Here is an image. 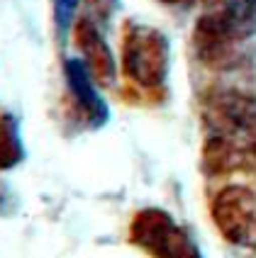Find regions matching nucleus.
<instances>
[{
	"label": "nucleus",
	"mask_w": 256,
	"mask_h": 258,
	"mask_svg": "<svg viewBox=\"0 0 256 258\" xmlns=\"http://www.w3.org/2000/svg\"><path fill=\"white\" fill-rule=\"evenodd\" d=\"M246 151L256 161V117H254V122H251V127H249V132H246Z\"/></svg>",
	"instance_id": "obj_9"
},
{
	"label": "nucleus",
	"mask_w": 256,
	"mask_h": 258,
	"mask_svg": "<svg viewBox=\"0 0 256 258\" xmlns=\"http://www.w3.org/2000/svg\"><path fill=\"white\" fill-rule=\"evenodd\" d=\"M81 0H52V8H54V25H57L59 37L69 34L73 29V17L78 10Z\"/></svg>",
	"instance_id": "obj_8"
},
{
	"label": "nucleus",
	"mask_w": 256,
	"mask_h": 258,
	"mask_svg": "<svg viewBox=\"0 0 256 258\" xmlns=\"http://www.w3.org/2000/svg\"><path fill=\"white\" fill-rule=\"evenodd\" d=\"M129 244L151 258H202L188 231L164 210L146 207L132 217L127 234Z\"/></svg>",
	"instance_id": "obj_3"
},
{
	"label": "nucleus",
	"mask_w": 256,
	"mask_h": 258,
	"mask_svg": "<svg viewBox=\"0 0 256 258\" xmlns=\"http://www.w3.org/2000/svg\"><path fill=\"white\" fill-rule=\"evenodd\" d=\"M210 215L222 239L256 251V192L246 185H225L210 202Z\"/></svg>",
	"instance_id": "obj_4"
},
{
	"label": "nucleus",
	"mask_w": 256,
	"mask_h": 258,
	"mask_svg": "<svg viewBox=\"0 0 256 258\" xmlns=\"http://www.w3.org/2000/svg\"><path fill=\"white\" fill-rule=\"evenodd\" d=\"M73 39L78 44L81 54H83V63L93 76V81L98 86H115L117 78V63L115 56L108 46V39L103 34L100 25H95L90 17H81L73 25Z\"/></svg>",
	"instance_id": "obj_5"
},
{
	"label": "nucleus",
	"mask_w": 256,
	"mask_h": 258,
	"mask_svg": "<svg viewBox=\"0 0 256 258\" xmlns=\"http://www.w3.org/2000/svg\"><path fill=\"white\" fill-rule=\"evenodd\" d=\"M64 76H66V88L71 95L73 110L83 117L88 127H103L108 119V105L100 98L98 86L88 71V66L78 58H71L64 63Z\"/></svg>",
	"instance_id": "obj_6"
},
{
	"label": "nucleus",
	"mask_w": 256,
	"mask_h": 258,
	"mask_svg": "<svg viewBox=\"0 0 256 258\" xmlns=\"http://www.w3.org/2000/svg\"><path fill=\"white\" fill-rule=\"evenodd\" d=\"M169 39L161 29L127 22L120 44V69L134 88L144 93L164 90L169 76Z\"/></svg>",
	"instance_id": "obj_2"
},
{
	"label": "nucleus",
	"mask_w": 256,
	"mask_h": 258,
	"mask_svg": "<svg viewBox=\"0 0 256 258\" xmlns=\"http://www.w3.org/2000/svg\"><path fill=\"white\" fill-rule=\"evenodd\" d=\"M256 34V0H227L195 25V49L202 63L225 69L237 58L239 44Z\"/></svg>",
	"instance_id": "obj_1"
},
{
	"label": "nucleus",
	"mask_w": 256,
	"mask_h": 258,
	"mask_svg": "<svg viewBox=\"0 0 256 258\" xmlns=\"http://www.w3.org/2000/svg\"><path fill=\"white\" fill-rule=\"evenodd\" d=\"M161 3H169V5H183V3H190V0H161Z\"/></svg>",
	"instance_id": "obj_10"
},
{
	"label": "nucleus",
	"mask_w": 256,
	"mask_h": 258,
	"mask_svg": "<svg viewBox=\"0 0 256 258\" xmlns=\"http://www.w3.org/2000/svg\"><path fill=\"white\" fill-rule=\"evenodd\" d=\"M25 158L20 129L10 115L0 117V171H10Z\"/></svg>",
	"instance_id": "obj_7"
}]
</instances>
